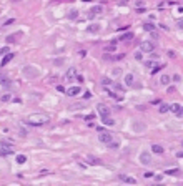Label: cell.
I'll return each instance as SVG.
<instances>
[{
	"label": "cell",
	"mask_w": 183,
	"mask_h": 186,
	"mask_svg": "<svg viewBox=\"0 0 183 186\" xmlns=\"http://www.w3.org/2000/svg\"><path fill=\"white\" fill-rule=\"evenodd\" d=\"M48 116L43 115V113H33V115H30L27 118V123L28 125H33V126H42V125H45V123H48Z\"/></svg>",
	"instance_id": "1"
},
{
	"label": "cell",
	"mask_w": 183,
	"mask_h": 186,
	"mask_svg": "<svg viewBox=\"0 0 183 186\" xmlns=\"http://www.w3.org/2000/svg\"><path fill=\"white\" fill-rule=\"evenodd\" d=\"M98 140L102 143H110V141H113V136H111V133L110 131H105L103 128H98Z\"/></svg>",
	"instance_id": "2"
},
{
	"label": "cell",
	"mask_w": 183,
	"mask_h": 186,
	"mask_svg": "<svg viewBox=\"0 0 183 186\" xmlns=\"http://www.w3.org/2000/svg\"><path fill=\"white\" fill-rule=\"evenodd\" d=\"M140 50L143 51V53H151V51L155 50V43L150 42V40H145L143 43L140 45Z\"/></svg>",
	"instance_id": "3"
},
{
	"label": "cell",
	"mask_w": 183,
	"mask_h": 186,
	"mask_svg": "<svg viewBox=\"0 0 183 186\" xmlns=\"http://www.w3.org/2000/svg\"><path fill=\"white\" fill-rule=\"evenodd\" d=\"M140 163H142V165H145V166H150L151 163H153V160H151V154L148 153V151H142V154H140Z\"/></svg>",
	"instance_id": "4"
},
{
	"label": "cell",
	"mask_w": 183,
	"mask_h": 186,
	"mask_svg": "<svg viewBox=\"0 0 183 186\" xmlns=\"http://www.w3.org/2000/svg\"><path fill=\"white\" fill-rule=\"evenodd\" d=\"M10 146H12L10 143L2 141V148H0V156H8V154H13V150H12Z\"/></svg>",
	"instance_id": "5"
},
{
	"label": "cell",
	"mask_w": 183,
	"mask_h": 186,
	"mask_svg": "<svg viewBox=\"0 0 183 186\" xmlns=\"http://www.w3.org/2000/svg\"><path fill=\"white\" fill-rule=\"evenodd\" d=\"M24 75L28 76V78H33V76H38L40 75V71L37 70V68H33L32 65H28V67L24 68Z\"/></svg>",
	"instance_id": "6"
},
{
	"label": "cell",
	"mask_w": 183,
	"mask_h": 186,
	"mask_svg": "<svg viewBox=\"0 0 183 186\" xmlns=\"http://www.w3.org/2000/svg\"><path fill=\"white\" fill-rule=\"evenodd\" d=\"M77 78V70L73 67H68L67 71H65V75H63V80L65 82H72V80Z\"/></svg>",
	"instance_id": "7"
},
{
	"label": "cell",
	"mask_w": 183,
	"mask_h": 186,
	"mask_svg": "<svg viewBox=\"0 0 183 186\" xmlns=\"http://www.w3.org/2000/svg\"><path fill=\"white\" fill-rule=\"evenodd\" d=\"M97 111L100 113V116L102 118H105V116H110V110H108L107 105H103V103H98L97 105Z\"/></svg>",
	"instance_id": "8"
},
{
	"label": "cell",
	"mask_w": 183,
	"mask_h": 186,
	"mask_svg": "<svg viewBox=\"0 0 183 186\" xmlns=\"http://www.w3.org/2000/svg\"><path fill=\"white\" fill-rule=\"evenodd\" d=\"M102 12H103V7H102V5H93V7L90 8V12H88V18H93V17L100 15Z\"/></svg>",
	"instance_id": "9"
},
{
	"label": "cell",
	"mask_w": 183,
	"mask_h": 186,
	"mask_svg": "<svg viewBox=\"0 0 183 186\" xmlns=\"http://www.w3.org/2000/svg\"><path fill=\"white\" fill-rule=\"evenodd\" d=\"M78 93H82V88L80 87H70V88H67V91H65L67 96H77Z\"/></svg>",
	"instance_id": "10"
},
{
	"label": "cell",
	"mask_w": 183,
	"mask_h": 186,
	"mask_svg": "<svg viewBox=\"0 0 183 186\" xmlns=\"http://www.w3.org/2000/svg\"><path fill=\"white\" fill-rule=\"evenodd\" d=\"M125 85H127V87H136L135 76L131 75V73H127V75H125Z\"/></svg>",
	"instance_id": "11"
},
{
	"label": "cell",
	"mask_w": 183,
	"mask_h": 186,
	"mask_svg": "<svg viewBox=\"0 0 183 186\" xmlns=\"http://www.w3.org/2000/svg\"><path fill=\"white\" fill-rule=\"evenodd\" d=\"M181 110H183V107L180 105V103H171L170 105V111H173V113H176V115H180Z\"/></svg>",
	"instance_id": "12"
},
{
	"label": "cell",
	"mask_w": 183,
	"mask_h": 186,
	"mask_svg": "<svg viewBox=\"0 0 183 186\" xmlns=\"http://www.w3.org/2000/svg\"><path fill=\"white\" fill-rule=\"evenodd\" d=\"M118 178L122 179V181H125V183H130V184H135V183H136L135 178H131V176H125V174H120Z\"/></svg>",
	"instance_id": "13"
},
{
	"label": "cell",
	"mask_w": 183,
	"mask_h": 186,
	"mask_svg": "<svg viewBox=\"0 0 183 186\" xmlns=\"http://www.w3.org/2000/svg\"><path fill=\"white\" fill-rule=\"evenodd\" d=\"M102 85L107 88V87H113L115 83H113V80H111V78H108V76H103V78H102Z\"/></svg>",
	"instance_id": "14"
},
{
	"label": "cell",
	"mask_w": 183,
	"mask_h": 186,
	"mask_svg": "<svg viewBox=\"0 0 183 186\" xmlns=\"http://www.w3.org/2000/svg\"><path fill=\"white\" fill-rule=\"evenodd\" d=\"M102 121H103V125H108V126L115 125V120L111 118V116H105V118H102Z\"/></svg>",
	"instance_id": "15"
},
{
	"label": "cell",
	"mask_w": 183,
	"mask_h": 186,
	"mask_svg": "<svg viewBox=\"0 0 183 186\" xmlns=\"http://www.w3.org/2000/svg\"><path fill=\"white\" fill-rule=\"evenodd\" d=\"M12 58H13V53H7V55L4 57V60H2V63H0V65H2V67H5V65H7Z\"/></svg>",
	"instance_id": "16"
},
{
	"label": "cell",
	"mask_w": 183,
	"mask_h": 186,
	"mask_svg": "<svg viewBox=\"0 0 183 186\" xmlns=\"http://www.w3.org/2000/svg\"><path fill=\"white\" fill-rule=\"evenodd\" d=\"M88 32H90V33H97V32H100V25H98V23H92L90 27H88Z\"/></svg>",
	"instance_id": "17"
},
{
	"label": "cell",
	"mask_w": 183,
	"mask_h": 186,
	"mask_svg": "<svg viewBox=\"0 0 183 186\" xmlns=\"http://www.w3.org/2000/svg\"><path fill=\"white\" fill-rule=\"evenodd\" d=\"M143 30H147V32H153V30H155V25L151 23V22H147V23H143Z\"/></svg>",
	"instance_id": "18"
},
{
	"label": "cell",
	"mask_w": 183,
	"mask_h": 186,
	"mask_svg": "<svg viewBox=\"0 0 183 186\" xmlns=\"http://www.w3.org/2000/svg\"><path fill=\"white\" fill-rule=\"evenodd\" d=\"M151 151H153V153H156V154H162L165 150L160 146V145H153V146H151Z\"/></svg>",
	"instance_id": "19"
},
{
	"label": "cell",
	"mask_w": 183,
	"mask_h": 186,
	"mask_svg": "<svg viewBox=\"0 0 183 186\" xmlns=\"http://www.w3.org/2000/svg\"><path fill=\"white\" fill-rule=\"evenodd\" d=\"M115 50H117V43H110L103 47V51H115Z\"/></svg>",
	"instance_id": "20"
},
{
	"label": "cell",
	"mask_w": 183,
	"mask_h": 186,
	"mask_svg": "<svg viewBox=\"0 0 183 186\" xmlns=\"http://www.w3.org/2000/svg\"><path fill=\"white\" fill-rule=\"evenodd\" d=\"M167 111H170V105L168 103H162L160 105V113H167Z\"/></svg>",
	"instance_id": "21"
},
{
	"label": "cell",
	"mask_w": 183,
	"mask_h": 186,
	"mask_svg": "<svg viewBox=\"0 0 183 186\" xmlns=\"http://www.w3.org/2000/svg\"><path fill=\"white\" fill-rule=\"evenodd\" d=\"M160 83H162V85H168V83H170V76H168V75H162V76H160Z\"/></svg>",
	"instance_id": "22"
},
{
	"label": "cell",
	"mask_w": 183,
	"mask_h": 186,
	"mask_svg": "<svg viewBox=\"0 0 183 186\" xmlns=\"http://www.w3.org/2000/svg\"><path fill=\"white\" fill-rule=\"evenodd\" d=\"M25 161H27V156H25V154H17V163H18V165H24Z\"/></svg>",
	"instance_id": "23"
},
{
	"label": "cell",
	"mask_w": 183,
	"mask_h": 186,
	"mask_svg": "<svg viewBox=\"0 0 183 186\" xmlns=\"http://www.w3.org/2000/svg\"><path fill=\"white\" fill-rule=\"evenodd\" d=\"M2 101L4 103H7V101H10V100H12V93H5V95H2Z\"/></svg>",
	"instance_id": "24"
},
{
	"label": "cell",
	"mask_w": 183,
	"mask_h": 186,
	"mask_svg": "<svg viewBox=\"0 0 183 186\" xmlns=\"http://www.w3.org/2000/svg\"><path fill=\"white\" fill-rule=\"evenodd\" d=\"M87 163H88V165H98V160H97V158H93V156H88V158H87Z\"/></svg>",
	"instance_id": "25"
},
{
	"label": "cell",
	"mask_w": 183,
	"mask_h": 186,
	"mask_svg": "<svg viewBox=\"0 0 183 186\" xmlns=\"http://www.w3.org/2000/svg\"><path fill=\"white\" fill-rule=\"evenodd\" d=\"M131 38H133V33L131 32H128V33H125V35L120 37V40H131Z\"/></svg>",
	"instance_id": "26"
},
{
	"label": "cell",
	"mask_w": 183,
	"mask_h": 186,
	"mask_svg": "<svg viewBox=\"0 0 183 186\" xmlns=\"http://www.w3.org/2000/svg\"><path fill=\"white\" fill-rule=\"evenodd\" d=\"M68 18H78V10H70V15H68Z\"/></svg>",
	"instance_id": "27"
},
{
	"label": "cell",
	"mask_w": 183,
	"mask_h": 186,
	"mask_svg": "<svg viewBox=\"0 0 183 186\" xmlns=\"http://www.w3.org/2000/svg\"><path fill=\"white\" fill-rule=\"evenodd\" d=\"M17 37H20V33H15V35H8V37H7V42H8V43H10V42H15Z\"/></svg>",
	"instance_id": "28"
},
{
	"label": "cell",
	"mask_w": 183,
	"mask_h": 186,
	"mask_svg": "<svg viewBox=\"0 0 183 186\" xmlns=\"http://www.w3.org/2000/svg\"><path fill=\"white\" fill-rule=\"evenodd\" d=\"M165 173H167V174H178V170H176V168H173V170H167Z\"/></svg>",
	"instance_id": "29"
},
{
	"label": "cell",
	"mask_w": 183,
	"mask_h": 186,
	"mask_svg": "<svg viewBox=\"0 0 183 186\" xmlns=\"http://www.w3.org/2000/svg\"><path fill=\"white\" fill-rule=\"evenodd\" d=\"M0 83H2V85H7V83H8V82H7V76H5V75H0Z\"/></svg>",
	"instance_id": "30"
},
{
	"label": "cell",
	"mask_w": 183,
	"mask_h": 186,
	"mask_svg": "<svg viewBox=\"0 0 183 186\" xmlns=\"http://www.w3.org/2000/svg\"><path fill=\"white\" fill-rule=\"evenodd\" d=\"M135 5H136V8L145 7V2H143V0H136V2H135Z\"/></svg>",
	"instance_id": "31"
},
{
	"label": "cell",
	"mask_w": 183,
	"mask_h": 186,
	"mask_svg": "<svg viewBox=\"0 0 183 186\" xmlns=\"http://www.w3.org/2000/svg\"><path fill=\"white\" fill-rule=\"evenodd\" d=\"M85 120H87V121L90 123L92 120H95V115H93V113H90V115H87V116H85Z\"/></svg>",
	"instance_id": "32"
},
{
	"label": "cell",
	"mask_w": 183,
	"mask_h": 186,
	"mask_svg": "<svg viewBox=\"0 0 183 186\" xmlns=\"http://www.w3.org/2000/svg\"><path fill=\"white\" fill-rule=\"evenodd\" d=\"M165 65H155V68H153V70H151V73H156V71L160 70V68H163Z\"/></svg>",
	"instance_id": "33"
},
{
	"label": "cell",
	"mask_w": 183,
	"mask_h": 186,
	"mask_svg": "<svg viewBox=\"0 0 183 186\" xmlns=\"http://www.w3.org/2000/svg\"><path fill=\"white\" fill-rule=\"evenodd\" d=\"M108 146H110V148H118V141H110V143H108Z\"/></svg>",
	"instance_id": "34"
},
{
	"label": "cell",
	"mask_w": 183,
	"mask_h": 186,
	"mask_svg": "<svg viewBox=\"0 0 183 186\" xmlns=\"http://www.w3.org/2000/svg\"><path fill=\"white\" fill-rule=\"evenodd\" d=\"M111 73H113V75H115V76H118L120 73H122V70H120V68H115V70L111 71Z\"/></svg>",
	"instance_id": "35"
},
{
	"label": "cell",
	"mask_w": 183,
	"mask_h": 186,
	"mask_svg": "<svg viewBox=\"0 0 183 186\" xmlns=\"http://www.w3.org/2000/svg\"><path fill=\"white\" fill-rule=\"evenodd\" d=\"M168 57H171V58H175V51H173V50H168Z\"/></svg>",
	"instance_id": "36"
},
{
	"label": "cell",
	"mask_w": 183,
	"mask_h": 186,
	"mask_svg": "<svg viewBox=\"0 0 183 186\" xmlns=\"http://www.w3.org/2000/svg\"><path fill=\"white\" fill-rule=\"evenodd\" d=\"M145 65L150 68V67H153V62H151V60H147V62H145Z\"/></svg>",
	"instance_id": "37"
},
{
	"label": "cell",
	"mask_w": 183,
	"mask_h": 186,
	"mask_svg": "<svg viewBox=\"0 0 183 186\" xmlns=\"http://www.w3.org/2000/svg\"><path fill=\"white\" fill-rule=\"evenodd\" d=\"M180 80H181V76H180V75H173V82H180Z\"/></svg>",
	"instance_id": "38"
},
{
	"label": "cell",
	"mask_w": 183,
	"mask_h": 186,
	"mask_svg": "<svg viewBox=\"0 0 183 186\" xmlns=\"http://www.w3.org/2000/svg\"><path fill=\"white\" fill-rule=\"evenodd\" d=\"M48 173H50L48 170H42V171H40V174H42V176H45V174H48Z\"/></svg>",
	"instance_id": "39"
},
{
	"label": "cell",
	"mask_w": 183,
	"mask_h": 186,
	"mask_svg": "<svg viewBox=\"0 0 183 186\" xmlns=\"http://www.w3.org/2000/svg\"><path fill=\"white\" fill-rule=\"evenodd\" d=\"M57 90H58V91H63V93H65V91H67V90H65L63 87H62V85H58V87H57Z\"/></svg>",
	"instance_id": "40"
},
{
	"label": "cell",
	"mask_w": 183,
	"mask_h": 186,
	"mask_svg": "<svg viewBox=\"0 0 183 186\" xmlns=\"http://www.w3.org/2000/svg\"><path fill=\"white\" fill-rule=\"evenodd\" d=\"M176 25H178V28H183V20H178V22H176Z\"/></svg>",
	"instance_id": "41"
},
{
	"label": "cell",
	"mask_w": 183,
	"mask_h": 186,
	"mask_svg": "<svg viewBox=\"0 0 183 186\" xmlns=\"http://www.w3.org/2000/svg\"><path fill=\"white\" fill-rule=\"evenodd\" d=\"M151 176H153V173H151V171H148V173H145V178H151Z\"/></svg>",
	"instance_id": "42"
},
{
	"label": "cell",
	"mask_w": 183,
	"mask_h": 186,
	"mask_svg": "<svg viewBox=\"0 0 183 186\" xmlns=\"http://www.w3.org/2000/svg\"><path fill=\"white\" fill-rule=\"evenodd\" d=\"M135 58L136 60H142V53H140V51H138V53H135Z\"/></svg>",
	"instance_id": "43"
},
{
	"label": "cell",
	"mask_w": 183,
	"mask_h": 186,
	"mask_svg": "<svg viewBox=\"0 0 183 186\" xmlns=\"http://www.w3.org/2000/svg\"><path fill=\"white\" fill-rule=\"evenodd\" d=\"M175 91V87H168V93H173Z\"/></svg>",
	"instance_id": "44"
},
{
	"label": "cell",
	"mask_w": 183,
	"mask_h": 186,
	"mask_svg": "<svg viewBox=\"0 0 183 186\" xmlns=\"http://www.w3.org/2000/svg\"><path fill=\"white\" fill-rule=\"evenodd\" d=\"M176 156H178V158H183V151H180V153H176Z\"/></svg>",
	"instance_id": "45"
},
{
	"label": "cell",
	"mask_w": 183,
	"mask_h": 186,
	"mask_svg": "<svg viewBox=\"0 0 183 186\" xmlns=\"http://www.w3.org/2000/svg\"><path fill=\"white\" fill-rule=\"evenodd\" d=\"M181 146H183V141H181Z\"/></svg>",
	"instance_id": "46"
},
{
	"label": "cell",
	"mask_w": 183,
	"mask_h": 186,
	"mask_svg": "<svg viewBox=\"0 0 183 186\" xmlns=\"http://www.w3.org/2000/svg\"><path fill=\"white\" fill-rule=\"evenodd\" d=\"M15 2H18V0H15Z\"/></svg>",
	"instance_id": "47"
}]
</instances>
